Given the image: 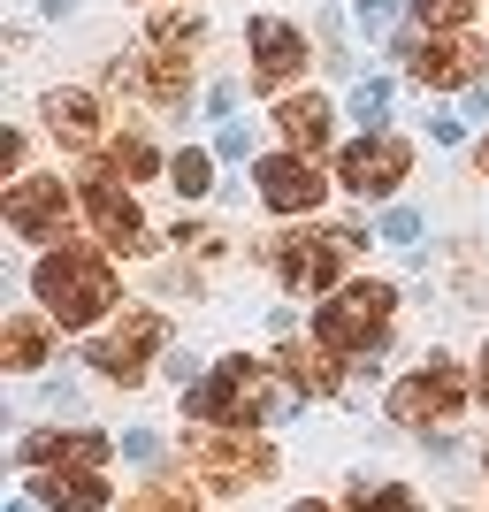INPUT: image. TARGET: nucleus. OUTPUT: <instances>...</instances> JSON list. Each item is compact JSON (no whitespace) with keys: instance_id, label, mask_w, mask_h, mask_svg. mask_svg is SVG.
<instances>
[{"instance_id":"nucleus-1","label":"nucleus","mask_w":489,"mask_h":512,"mask_svg":"<svg viewBox=\"0 0 489 512\" xmlns=\"http://www.w3.org/2000/svg\"><path fill=\"white\" fill-rule=\"evenodd\" d=\"M31 299L54 329H100L107 314H123V276L107 245H46L31 268Z\"/></svg>"},{"instance_id":"nucleus-2","label":"nucleus","mask_w":489,"mask_h":512,"mask_svg":"<svg viewBox=\"0 0 489 512\" xmlns=\"http://www.w3.org/2000/svg\"><path fill=\"white\" fill-rule=\"evenodd\" d=\"M306 406L291 383H283L276 360H253V352H230V360H214L192 390H184V413L207 428H268V421H291Z\"/></svg>"},{"instance_id":"nucleus-3","label":"nucleus","mask_w":489,"mask_h":512,"mask_svg":"<svg viewBox=\"0 0 489 512\" xmlns=\"http://www.w3.org/2000/svg\"><path fill=\"white\" fill-rule=\"evenodd\" d=\"M390 329H398V291H390L383 276L344 283V291H329V306H314V344H329L337 360H367V352H383Z\"/></svg>"},{"instance_id":"nucleus-4","label":"nucleus","mask_w":489,"mask_h":512,"mask_svg":"<svg viewBox=\"0 0 489 512\" xmlns=\"http://www.w3.org/2000/svg\"><path fill=\"white\" fill-rule=\"evenodd\" d=\"M352 245H360V222H344V230H283L260 245V260L276 268V283L291 299H329V291H344Z\"/></svg>"},{"instance_id":"nucleus-5","label":"nucleus","mask_w":489,"mask_h":512,"mask_svg":"<svg viewBox=\"0 0 489 512\" xmlns=\"http://www.w3.org/2000/svg\"><path fill=\"white\" fill-rule=\"evenodd\" d=\"M184 467H192L199 490H222V497H245L253 482L276 474V444L260 428H199L184 444Z\"/></svg>"},{"instance_id":"nucleus-6","label":"nucleus","mask_w":489,"mask_h":512,"mask_svg":"<svg viewBox=\"0 0 489 512\" xmlns=\"http://www.w3.org/2000/svg\"><path fill=\"white\" fill-rule=\"evenodd\" d=\"M467 367L451 360V352H428L405 383H390V421L413 428V436H436V428H451L459 413H467Z\"/></svg>"},{"instance_id":"nucleus-7","label":"nucleus","mask_w":489,"mask_h":512,"mask_svg":"<svg viewBox=\"0 0 489 512\" xmlns=\"http://www.w3.org/2000/svg\"><path fill=\"white\" fill-rule=\"evenodd\" d=\"M390 54L421 92H474L489 69V39H474V31H421V39H398Z\"/></svg>"},{"instance_id":"nucleus-8","label":"nucleus","mask_w":489,"mask_h":512,"mask_svg":"<svg viewBox=\"0 0 489 512\" xmlns=\"http://www.w3.org/2000/svg\"><path fill=\"white\" fill-rule=\"evenodd\" d=\"M169 337H176V329H169L161 306H123L115 329L85 352V367L100 375V383H115V390H138V383H146V360H153V352H169Z\"/></svg>"},{"instance_id":"nucleus-9","label":"nucleus","mask_w":489,"mask_h":512,"mask_svg":"<svg viewBox=\"0 0 489 512\" xmlns=\"http://www.w3.org/2000/svg\"><path fill=\"white\" fill-rule=\"evenodd\" d=\"M405 176H413V138H398V130H360L337 153V192L352 199H390Z\"/></svg>"},{"instance_id":"nucleus-10","label":"nucleus","mask_w":489,"mask_h":512,"mask_svg":"<svg viewBox=\"0 0 489 512\" xmlns=\"http://www.w3.org/2000/svg\"><path fill=\"white\" fill-rule=\"evenodd\" d=\"M77 199H85V214H92V230H100V245L115 260H138L153 245V230H146V214H138V199H130V184L115 169H92V176H77Z\"/></svg>"},{"instance_id":"nucleus-11","label":"nucleus","mask_w":489,"mask_h":512,"mask_svg":"<svg viewBox=\"0 0 489 512\" xmlns=\"http://www.w3.org/2000/svg\"><path fill=\"white\" fill-rule=\"evenodd\" d=\"M245 54H253V85L260 92H291L314 62V46H306V23L276 16V8H260L245 16Z\"/></svg>"},{"instance_id":"nucleus-12","label":"nucleus","mask_w":489,"mask_h":512,"mask_svg":"<svg viewBox=\"0 0 489 512\" xmlns=\"http://www.w3.org/2000/svg\"><path fill=\"white\" fill-rule=\"evenodd\" d=\"M69 184L62 176H16L0 192V222L23 237V245H69Z\"/></svg>"},{"instance_id":"nucleus-13","label":"nucleus","mask_w":489,"mask_h":512,"mask_svg":"<svg viewBox=\"0 0 489 512\" xmlns=\"http://www.w3.org/2000/svg\"><path fill=\"white\" fill-rule=\"evenodd\" d=\"M329 192H337V184H329L306 153H260V161H253V199L268 214H283V222H306Z\"/></svg>"},{"instance_id":"nucleus-14","label":"nucleus","mask_w":489,"mask_h":512,"mask_svg":"<svg viewBox=\"0 0 489 512\" xmlns=\"http://www.w3.org/2000/svg\"><path fill=\"white\" fill-rule=\"evenodd\" d=\"M107 85L130 92V100H146V107H161V115H184V107H192V62L146 46L138 62H107Z\"/></svg>"},{"instance_id":"nucleus-15","label":"nucleus","mask_w":489,"mask_h":512,"mask_svg":"<svg viewBox=\"0 0 489 512\" xmlns=\"http://www.w3.org/2000/svg\"><path fill=\"white\" fill-rule=\"evenodd\" d=\"M39 123L62 153H100L107 146V100L92 85H54L39 100Z\"/></svg>"},{"instance_id":"nucleus-16","label":"nucleus","mask_w":489,"mask_h":512,"mask_svg":"<svg viewBox=\"0 0 489 512\" xmlns=\"http://www.w3.org/2000/svg\"><path fill=\"white\" fill-rule=\"evenodd\" d=\"M23 474H46V467H107L115 459V436H100V428H31L16 444Z\"/></svg>"},{"instance_id":"nucleus-17","label":"nucleus","mask_w":489,"mask_h":512,"mask_svg":"<svg viewBox=\"0 0 489 512\" xmlns=\"http://www.w3.org/2000/svg\"><path fill=\"white\" fill-rule=\"evenodd\" d=\"M276 138H283V153L321 161V153L337 146V107L321 100V92H283L276 100Z\"/></svg>"},{"instance_id":"nucleus-18","label":"nucleus","mask_w":489,"mask_h":512,"mask_svg":"<svg viewBox=\"0 0 489 512\" xmlns=\"http://www.w3.org/2000/svg\"><path fill=\"white\" fill-rule=\"evenodd\" d=\"M31 497H39L46 512H107V467H46L31 474Z\"/></svg>"},{"instance_id":"nucleus-19","label":"nucleus","mask_w":489,"mask_h":512,"mask_svg":"<svg viewBox=\"0 0 489 512\" xmlns=\"http://www.w3.org/2000/svg\"><path fill=\"white\" fill-rule=\"evenodd\" d=\"M276 367H283V383H291L298 398H337L344 390V360L329 344H283Z\"/></svg>"},{"instance_id":"nucleus-20","label":"nucleus","mask_w":489,"mask_h":512,"mask_svg":"<svg viewBox=\"0 0 489 512\" xmlns=\"http://www.w3.org/2000/svg\"><path fill=\"white\" fill-rule=\"evenodd\" d=\"M46 352H54V321L46 314H8L0 321V367H8V375H39Z\"/></svg>"},{"instance_id":"nucleus-21","label":"nucleus","mask_w":489,"mask_h":512,"mask_svg":"<svg viewBox=\"0 0 489 512\" xmlns=\"http://www.w3.org/2000/svg\"><path fill=\"white\" fill-rule=\"evenodd\" d=\"M107 169L123 176V184H146L153 169H161V153H153V138H146V123H130V130H115V138H107Z\"/></svg>"},{"instance_id":"nucleus-22","label":"nucleus","mask_w":489,"mask_h":512,"mask_svg":"<svg viewBox=\"0 0 489 512\" xmlns=\"http://www.w3.org/2000/svg\"><path fill=\"white\" fill-rule=\"evenodd\" d=\"M146 46H161V54H184V62H192L199 46H207V16H199V8H161V16H153V31H146Z\"/></svg>"},{"instance_id":"nucleus-23","label":"nucleus","mask_w":489,"mask_h":512,"mask_svg":"<svg viewBox=\"0 0 489 512\" xmlns=\"http://www.w3.org/2000/svg\"><path fill=\"white\" fill-rule=\"evenodd\" d=\"M169 192L184 199V207H199V199L214 192V153H207V146H184V153H169Z\"/></svg>"},{"instance_id":"nucleus-24","label":"nucleus","mask_w":489,"mask_h":512,"mask_svg":"<svg viewBox=\"0 0 489 512\" xmlns=\"http://www.w3.org/2000/svg\"><path fill=\"white\" fill-rule=\"evenodd\" d=\"M474 8H482V0H405V16L421 23V31H467Z\"/></svg>"},{"instance_id":"nucleus-25","label":"nucleus","mask_w":489,"mask_h":512,"mask_svg":"<svg viewBox=\"0 0 489 512\" xmlns=\"http://www.w3.org/2000/svg\"><path fill=\"white\" fill-rule=\"evenodd\" d=\"M344 512H421V497L405 490V482H360V490L344 497Z\"/></svg>"},{"instance_id":"nucleus-26","label":"nucleus","mask_w":489,"mask_h":512,"mask_svg":"<svg viewBox=\"0 0 489 512\" xmlns=\"http://www.w3.org/2000/svg\"><path fill=\"white\" fill-rule=\"evenodd\" d=\"M123 512H199V497H192V482H146Z\"/></svg>"},{"instance_id":"nucleus-27","label":"nucleus","mask_w":489,"mask_h":512,"mask_svg":"<svg viewBox=\"0 0 489 512\" xmlns=\"http://www.w3.org/2000/svg\"><path fill=\"white\" fill-rule=\"evenodd\" d=\"M169 245H184V253H192V260H214V253H222V245H230V237L214 230V222H184V214H176Z\"/></svg>"},{"instance_id":"nucleus-28","label":"nucleus","mask_w":489,"mask_h":512,"mask_svg":"<svg viewBox=\"0 0 489 512\" xmlns=\"http://www.w3.org/2000/svg\"><path fill=\"white\" fill-rule=\"evenodd\" d=\"M352 115H360L367 130H383V115H390V85H383V77H367V85H352Z\"/></svg>"},{"instance_id":"nucleus-29","label":"nucleus","mask_w":489,"mask_h":512,"mask_svg":"<svg viewBox=\"0 0 489 512\" xmlns=\"http://www.w3.org/2000/svg\"><path fill=\"white\" fill-rule=\"evenodd\" d=\"M398 8H405V0H352V23H360L367 39H383V31H390V16H398Z\"/></svg>"},{"instance_id":"nucleus-30","label":"nucleus","mask_w":489,"mask_h":512,"mask_svg":"<svg viewBox=\"0 0 489 512\" xmlns=\"http://www.w3.org/2000/svg\"><path fill=\"white\" fill-rule=\"evenodd\" d=\"M421 230H428V222H421L413 207H390V214H383V237H390V245H413Z\"/></svg>"},{"instance_id":"nucleus-31","label":"nucleus","mask_w":489,"mask_h":512,"mask_svg":"<svg viewBox=\"0 0 489 512\" xmlns=\"http://www.w3.org/2000/svg\"><path fill=\"white\" fill-rule=\"evenodd\" d=\"M214 153H222V161H245V153H253V123H222Z\"/></svg>"},{"instance_id":"nucleus-32","label":"nucleus","mask_w":489,"mask_h":512,"mask_svg":"<svg viewBox=\"0 0 489 512\" xmlns=\"http://www.w3.org/2000/svg\"><path fill=\"white\" fill-rule=\"evenodd\" d=\"M428 138H436V146H459V138H467V123H459V115H436V123H428Z\"/></svg>"},{"instance_id":"nucleus-33","label":"nucleus","mask_w":489,"mask_h":512,"mask_svg":"<svg viewBox=\"0 0 489 512\" xmlns=\"http://www.w3.org/2000/svg\"><path fill=\"white\" fill-rule=\"evenodd\" d=\"M123 451H130V459H146V467H153V459H161V444H153L146 428H130V436H123Z\"/></svg>"},{"instance_id":"nucleus-34","label":"nucleus","mask_w":489,"mask_h":512,"mask_svg":"<svg viewBox=\"0 0 489 512\" xmlns=\"http://www.w3.org/2000/svg\"><path fill=\"white\" fill-rule=\"evenodd\" d=\"M474 398L489 406V337H482V360H474Z\"/></svg>"},{"instance_id":"nucleus-35","label":"nucleus","mask_w":489,"mask_h":512,"mask_svg":"<svg viewBox=\"0 0 489 512\" xmlns=\"http://www.w3.org/2000/svg\"><path fill=\"white\" fill-rule=\"evenodd\" d=\"M474 169H482V176H489V138H482V146H474Z\"/></svg>"},{"instance_id":"nucleus-36","label":"nucleus","mask_w":489,"mask_h":512,"mask_svg":"<svg viewBox=\"0 0 489 512\" xmlns=\"http://www.w3.org/2000/svg\"><path fill=\"white\" fill-rule=\"evenodd\" d=\"M291 512H329V505H321V497H298V505Z\"/></svg>"},{"instance_id":"nucleus-37","label":"nucleus","mask_w":489,"mask_h":512,"mask_svg":"<svg viewBox=\"0 0 489 512\" xmlns=\"http://www.w3.org/2000/svg\"><path fill=\"white\" fill-rule=\"evenodd\" d=\"M138 8H153V0H138Z\"/></svg>"}]
</instances>
